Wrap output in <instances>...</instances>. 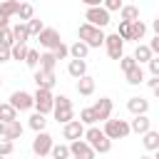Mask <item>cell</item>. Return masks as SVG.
<instances>
[{
	"mask_svg": "<svg viewBox=\"0 0 159 159\" xmlns=\"http://www.w3.org/2000/svg\"><path fill=\"white\" fill-rule=\"evenodd\" d=\"M27 25V32H30V37H37L42 30H45V25H42V20H37V17H32L30 22H25Z\"/></svg>",
	"mask_w": 159,
	"mask_h": 159,
	"instance_id": "e575fe53",
	"label": "cell"
},
{
	"mask_svg": "<svg viewBox=\"0 0 159 159\" xmlns=\"http://www.w3.org/2000/svg\"><path fill=\"white\" fill-rule=\"evenodd\" d=\"M142 144H144V149H147V152H157V149H159V132L149 129V132L142 137Z\"/></svg>",
	"mask_w": 159,
	"mask_h": 159,
	"instance_id": "603a6c76",
	"label": "cell"
},
{
	"mask_svg": "<svg viewBox=\"0 0 159 159\" xmlns=\"http://www.w3.org/2000/svg\"><path fill=\"white\" fill-rule=\"evenodd\" d=\"M12 45H15L12 27H5V30H0V47H12Z\"/></svg>",
	"mask_w": 159,
	"mask_h": 159,
	"instance_id": "8d00e7d4",
	"label": "cell"
},
{
	"mask_svg": "<svg viewBox=\"0 0 159 159\" xmlns=\"http://www.w3.org/2000/svg\"><path fill=\"white\" fill-rule=\"evenodd\" d=\"M102 7H104L107 12H117V10H122V7H124V2H122V0H104V2H102Z\"/></svg>",
	"mask_w": 159,
	"mask_h": 159,
	"instance_id": "f35d334b",
	"label": "cell"
},
{
	"mask_svg": "<svg viewBox=\"0 0 159 159\" xmlns=\"http://www.w3.org/2000/svg\"><path fill=\"white\" fill-rule=\"evenodd\" d=\"M2 137H5V124L0 122V139H2Z\"/></svg>",
	"mask_w": 159,
	"mask_h": 159,
	"instance_id": "c3c4849f",
	"label": "cell"
},
{
	"mask_svg": "<svg viewBox=\"0 0 159 159\" xmlns=\"http://www.w3.org/2000/svg\"><path fill=\"white\" fill-rule=\"evenodd\" d=\"M67 75L75 77V80H82L87 75V60H70L67 65Z\"/></svg>",
	"mask_w": 159,
	"mask_h": 159,
	"instance_id": "e0dca14e",
	"label": "cell"
},
{
	"mask_svg": "<svg viewBox=\"0 0 159 159\" xmlns=\"http://www.w3.org/2000/svg\"><path fill=\"white\" fill-rule=\"evenodd\" d=\"M37 42H40V47H45V52H52L55 47L62 45V37H60V32H57L55 27H45V30L37 35Z\"/></svg>",
	"mask_w": 159,
	"mask_h": 159,
	"instance_id": "ba28073f",
	"label": "cell"
},
{
	"mask_svg": "<svg viewBox=\"0 0 159 159\" xmlns=\"http://www.w3.org/2000/svg\"><path fill=\"white\" fill-rule=\"evenodd\" d=\"M20 137H22V124H20V119H15V122L5 124V137H2V139L15 142V139H20Z\"/></svg>",
	"mask_w": 159,
	"mask_h": 159,
	"instance_id": "7402d4cb",
	"label": "cell"
},
{
	"mask_svg": "<svg viewBox=\"0 0 159 159\" xmlns=\"http://www.w3.org/2000/svg\"><path fill=\"white\" fill-rule=\"evenodd\" d=\"M27 124H30V129L35 132V134H40V132H45V127H47V119H45V114H30V119H27Z\"/></svg>",
	"mask_w": 159,
	"mask_h": 159,
	"instance_id": "d4e9b609",
	"label": "cell"
},
{
	"mask_svg": "<svg viewBox=\"0 0 159 159\" xmlns=\"http://www.w3.org/2000/svg\"><path fill=\"white\" fill-rule=\"evenodd\" d=\"M84 124L80 122V119H72L70 124H65L62 127V137L65 139H70V142H77V139H84Z\"/></svg>",
	"mask_w": 159,
	"mask_h": 159,
	"instance_id": "4fadbf2b",
	"label": "cell"
},
{
	"mask_svg": "<svg viewBox=\"0 0 159 159\" xmlns=\"http://www.w3.org/2000/svg\"><path fill=\"white\" fill-rule=\"evenodd\" d=\"M17 17H20V22H30V20L35 17V7H32L30 2H20V7H17Z\"/></svg>",
	"mask_w": 159,
	"mask_h": 159,
	"instance_id": "83f0119b",
	"label": "cell"
},
{
	"mask_svg": "<svg viewBox=\"0 0 159 159\" xmlns=\"http://www.w3.org/2000/svg\"><path fill=\"white\" fill-rule=\"evenodd\" d=\"M15 152V144L10 139H0V157H10Z\"/></svg>",
	"mask_w": 159,
	"mask_h": 159,
	"instance_id": "60d3db41",
	"label": "cell"
},
{
	"mask_svg": "<svg viewBox=\"0 0 159 159\" xmlns=\"http://www.w3.org/2000/svg\"><path fill=\"white\" fill-rule=\"evenodd\" d=\"M27 50H30L27 45H12V47H10V57H12V60H17V62H20V60L25 62V57H27Z\"/></svg>",
	"mask_w": 159,
	"mask_h": 159,
	"instance_id": "836d02e7",
	"label": "cell"
},
{
	"mask_svg": "<svg viewBox=\"0 0 159 159\" xmlns=\"http://www.w3.org/2000/svg\"><path fill=\"white\" fill-rule=\"evenodd\" d=\"M80 122H82L84 127H94V124H97V117H94L92 107H84V109L80 112Z\"/></svg>",
	"mask_w": 159,
	"mask_h": 159,
	"instance_id": "d6a6232c",
	"label": "cell"
},
{
	"mask_svg": "<svg viewBox=\"0 0 159 159\" xmlns=\"http://www.w3.org/2000/svg\"><path fill=\"white\" fill-rule=\"evenodd\" d=\"M25 65H27L30 70H37V67H40V52L30 47V50H27V57H25Z\"/></svg>",
	"mask_w": 159,
	"mask_h": 159,
	"instance_id": "d590c367",
	"label": "cell"
},
{
	"mask_svg": "<svg viewBox=\"0 0 159 159\" xmlns=\"http://www.w3.org/2000/svg\"><path fill=\"white\" fill-rule=\"evenodd\" d=\"M12 37H15V45H27V40H30L27 25L25 22H15L12 25Z\"/></svg>",
	"mask_w": 159,
	"mask_h": 159,
	"instance_id": "ac0fdd59",
	"label": "cell"
},
{
	"mask_svg": "<svg viewBox=\"0 0 159 159\" xmlns=\"http://www.w3.org/2000/svg\"><path fill=\"white\" fill-rule=\"evenodd\" d=\"M149 50H152V55H154V57H159V37H154V40L149 42Z\"/></svg>",
	"mask_w": 159,
	"mask_h": 159,
	"instance_id": "bcb514c9",
	"label": "cell"
},
{
	"mask_svg": "<svg viewBox=\"0 0 159 159\" xmlns=\"http://www.w3.org/2000/svg\"><path fill=\"white\" fill-rule=\"evenodd\" d=\"M32 99H35V112L37 114H50L52 107H55V94L50 89H35Z\"/></svg>",
	"mask_w": 159,
	"mask_h": 159,
	"instance_id": "5b68a950",
	"label": "cell"
},
{
	"mask_svg": "<svg viewBox=\"0 0 159 159\" xmlns=\"http://www.w3.org/2000/svg\"><path fill=\"white\" fill-rule=\"evenodd\" d=\"M52 137L47 134V132H40V134H35V139H32V154L37 157V159H42V157H47L50 152H52Z\"/></svg>",
	"mask_w": 159,
	"mask_h": 159,
	"instance_id": "30bf717a",
	"label": "cell"
},
{
	"mask_svg": "<svg viewBox=\"0 0 159 159\" xmlns=\"http://www.w3.org/2000/svg\"><path fill=\"white\" fill-rule=\"evenodd\" d=\"M137 159H152V157H147V154H142V157H137Z\"/></svg>",
	"mask_w": 159,
	"mask_h": 159,
	"instance_id": "f907efd6",
	"label": "cell"
},
{
	"mask_svg": "<svg viewBox=\"0 0 159 159\" xmlns=\"http://www.w3.org/2000/svg\"><path fill=\"white\" fill-rule=\"evenodd\" d=\"M92 112H94L97 122H107V119H112L114 104H112V99H109V97H99V99L92 104Z\"/></svg>",
	"mask_w": 159,
	"mask_h": 159,
	"instance_id": "8fae6325",
	"label": "cell"
},
{
	"mask_svg": "<svg viewBox=\"0 0 159 159\" xmlns=\"http://www.w3.org/2000/svg\"><path fill=\"white\" fill-rule=\"evenodd\" d=\"M102 132H104V137H107V139H124V137H129V134H132V129H129V122H127V119H107V122H104V127H102Z\"/></svg>",
	"mask_w": 159,
	"mask_h": 159,
	"instance_id": "277c9868",
	"label": "cell"
},
{
	"mask_svg": "<svg viewBox=\"0 0 159 159\" xmlns=\"http://www.w3.org/2000/svg\"><path fill=\"white\" fill-rule=\"evenodd\" d=\"M127 109H129L134 117H142V114H147V112H149V99H144L142 94L129 97V99H127Z\"/></svg>",
	"mask_w": 159,
	"mask_h": 159,
	"instance_id": "5bb4252c",
	"label": "cell"
},
{
	"mask_svg": "<svg viewBox=\"0 0 159 159\" xmlns=\"http://www.w3.org/2000/svg\"><path fill=\"white\" fill-rule=\"evenodd\" d=\"M35 84H37V89H50L52 92V87H55V82H57V77H55V72H42V70H35Z\"/></svg>",
	"mask_w": 159,
	"mask_h": 159,
	"instance_id": "9a60e30c",
	"label": "cell"
},
{
	"mask_svg": "<svg viewBox=\"0 0 159 159\" xmlns=\"http://www.w3.org/2000/svg\"><path fill=\"white\" fill-rule=\"evenodd\" d=\"M119 17H122V22H137L139 20V7L137 5H124L119 10Z\"/></svg>",
	"mask_w": 159,
	"mask_h": 159,
	"instance_id": "cb8c5ba5",
	"label": "cell"
},
{
	"mask_svg": "<svg viewBox=\"0 0 159 159\" xmlns=\"http://www.w3.org/2000/svg\"><path fill=\"white\" fill-rule=\"evenodd\" d=\"M149 72H152V77H159V57L149 60Z\"/></svg>",
	"mask_w": 159,
	"mask_h": 159,
	"instance_id": "7bdbcfd3",
	"label": "cell"
},
{
	"mask_svg": "<svg viewBox=\"0 0 159 159\" xmlns=\"http://www.w3.org/2000/svg\"><path fill=\"white\" fill-rule=\"evenodd\" d=\"M77 92H80L82 97H89V94H94V77L84 75L82 80H77Z\"/></svg>",
	"mask_w": 159,
	"mask_h": 159,
	"instance_id": "ffe728a7",
	"label": "cell"
},
{
	"mask_svg": "<svg viewBox=\"0 0 159 159\" xmlns=\"http://www.w3.org/2000/svg\"><path fill=\"white\" fill-rule=\"evenodd\" d=\"M152 30H154V37H159V17L152 20Z\"/></svg>",
	"mask_w": 159,
	"mask_h": 159,
	"instance_id": "7dc6e473",
	"label": "cell"
},
{
	"mask_svg": "<svg viewBox=\"0 0 159 159\" xmlns=\"http://www.w3.org/2000/svg\"><path fill=\"white\" fill-rule=\"evenodd\" d=\"M52 159H70V144H52Z\"/></svg>",
	"mask_w": 159,
	"mask_h": 159,
	"instance_id": "1f68e13d",
	"label": "cell"
},
{
	"mask_svg": "<svg viewBox=\"0 0 159 159\" xmlns=\"http://www.w3.org/2000/svg\"><path fill=\"white\" fill-rule=\"evenodd\" d=\"M70 157L72 159H94V149L84 139H77V142H70Z\"/></svg>",
	"mask_w": 159,
	"mask_h": 159,
	"instance_id": "7c38bea8",
	"label": "cell"
},
{
	"mask_svg": "<svg viewBox=\"0 0 159 159\" xmlns=\"http://www.w3.org/2000/svg\"><path fill=\"white\" fill-rule=\"evenodd\" d=\"M87 55H89V47H87L84 42L77 40V42L70 45V57H72V60H87Z\"/></svg>",
	"mask_w": 159,
	"mask_h": 159,
	"instance_id": "44dd1931",
	"label": "cell"
},
{
	"mask_svg": "<svg viewBox=\"0 0 159 159\" xmlns=\"http://www.w3.org/2000/svg\"><path fill=\"white\" fill-rule=\"evenodd\" d=\"M152 159H159V149H157V152H154V157H152Z\"/></svg>",
	"mask_w": 159,
	"mask_h": 159,
	"instance_id": "681fc988",
	"label": "cell"
},
{
	"mask_svg": "<svg viewBox=\"0 0 159 159\" xmlns=\"http://www.w3.org/2000/svg\"><path fill=\"white\" fill-rule=\"evenodd\" d=\"M0 159H5V157H0Z\"/></svg>",
	"mask_w": 159,
	"mask_h": 159,
	"instance_id": "f5cc1de1",
	"label": "cell"
},
{
	"mask_svg": "<svg viewBox=\"0 0 159 159\" xmlns=\"http://www.w3.org/2000/svg\"><path fill=\"white\" fill-rule=\"evenodd\" d=\"M84 22L92 25V27L104 30V27L109 25V12H107L104 7H89V10H84Z\"/></svg>",
	"mask_w": 159,
	"mask_h": 159,
	"instance_id": "8992f818",
	"label": "cell"
},
{
	"mask_svg": "<svg viewBox=\"0 0 159 159\" xmlns=\"http://www.w3.org/2000/svg\"><path fill=\"white\" fill-rule=\"evenodd\" d=\"M52 55H55V60H65V57H70V47L62 42L60 47H55V50H52Z\"/></svg>",
	"mask_w": 159,
	"mask_h": 159,
	"instance_id": "b9f144b4",
	"label": "cell"
},
{
	"mask_svg": "<svg viewBox=\"0 0 159 159\" xmlns=\"http://www.w3.org/2000/svg\"><path fill=\"white\" fill-rule=\"evenodd\" d=\"M124 77H127V82H129V84H134V87H137V84H142V82H144V70L137 65V67H134V70H129Z\"/></svg>",
	"mask_w": 159,
	"mask_h": 159,
	"instance_id": "f546056e",
	"label": "cell"
},
{
	"mask_svg": "<svg viewBox=\"0 0 159 159\" xmlns=\"http://www.w3.org/2000/svg\"><path fill=\"white\" fill-rule=\"evenodd\" d=\"M52 114H55V119H57L62 127H65V124H70V122L75 119V107H72V99H70L67 94H60V97H55Z\"/></svg>",
	"mask_w": 159,
	"mask_h": 159,
	"instance_id": "7a4b0ae2",
	"label": "cell"
},
{
	"mask_svg": "<svg viewBox=\"0 0 159 159\" xmlns=\"http://www.w3.org/2000/svg\"><path fill=\"white\" fill-rule=\"evenodd\" d=\"M17 119V112L10 107V102H0V122L2 124H10Z\"/></svg>",
	"mask_w": 159,
	"mask_h": 159,
	"instance_id": "484cf974",
	"label": "cell"
},
{
	"mask_svg": "<svg viewBox=\"0 0 159 159\" xmlns=\"http://www.w3.org/2000/svg\"><path fill=\"white\" fill-rule=\"evenodd\" d=\"M77 35H80V42H84L89 50L92 47H102L104 45V30H99V27H92V25H87V22H82L80 25V30H77Z\"/></svg>",
	"mask_w": 159,
	"mask_h": 159,
	"instance_id": "3957f363",
	"label": "cell"
},
{
	"mask_svg": "<svg viewBox=\"0 0 159 159\" xmlns=\"http://www.w3.org/2000/svg\"><path fill=\"white\" fill-rule=\"evenodd\" d=\"M10 107H12L15 112H27V109L35 107V99H32L30 92H25V89H15V92L10 94Z\"/></svg>",
	"mask_w": 159,
	"mask_h": 159,
	"instance_id": "52a82bcc",
	"label": "cell"
},
{
	"mask_svg": "<svg viewBox=\"0 0 159 159\" xmlns=\"http://www.w3.org/2000/svg\"><path fill=\"white\" fill-rule=\"evenodd\" d=\"M117 35L127 42L129 37H132V22H119V30H117Z\"/></svg>",
	"mask_w": 159,
	"mask_h": 159,
	"instance_id": "ab89813d",
	"label": "cell"
},
{
	"mask_svg": "<svg viewBox=\"0 0 159 159\" xmlns=\"http://www.w3.org/2000/svg\"><path fill=\"white\" fill-rule=\"evenodd\" d=\"M132 57H134V62H137V65H139V67H142V65H144V62H147V65H149V60H152V57H154V55H152V50H149V45H142V42H139V45H137V50H134V55H132Z\"/></svg>",
	"mask_w": 159,
	"mask_h": 159,
	"instance_id": "d6986e66",
	"label": "cell"
},
{
	"mask_svg": "<svg viewBox=\"0 0 159 159\" xmlns=\"http://www.w3.org/2000/svg\"><path fill=\"white\" fill-rule=\"evenodd\" d=\"M55 65H57L55 55H52V52H42V55H40V67H37V70H42V72H55Z\"/></svg>",
	"mask_w": 159,
	"mask_h": 159,
	"instance_id": "4316f807",
	"label": "cell"
},
{
	"mask_svg": "<svg viewBox=\"0 0 159 159\" xmlns=\"http://www.w3.org/2000/svg\"><path fill=\"white\" fill-rule=\"evenodd\" d=\"M147 84H149L152 94H157V97H159V77H152V80H147Z\"/></svg>",
	"mask_w": 159,
	"mask_h": 159,
	"instance_id": "ee69618b",
	"label": "cell"
},
{
	"mask_svg": "<svg viewBox=\"0 0 159 159\" xmlns=\"http://www.w3.org/2000/svg\"><path fill=\"white\" fill-rule=\"evenodd\" d=\"M129 129L134 132V134H139V137H144L149 129H152V119L147 117V114H142V117H134L132 122H129Z\"/></svg>",
	"mask_w": 159,
	"mask_h": 159,
	"instance_id": "2e32d148",
	"label": "cell"
},
{
	"mask_svg": "<svg viewBox=\"0 0 159 159\" xmlns=\"http://www.w3.org/2000/svg\"><path fill=\"white\" fill-rule=\"evenodd\" d=\"M119 67H122V72L127 75L129 70H134V67H137V62H134V57H132V55H124V57L119 60Z\"/></svg>",
	"mask_w": 159,
	"mask_h": 159,
	"instance_id": "74e56055",
	"label": "cell"
},
{
	"mask_svg": "<svg viewBox=\"0 0 159 159\" xmlns=\"http://www.w3.org/2000/svg\"><path fill=\"white\" fill-rule=\"evenodd\" d=\"M84 142L94 149V154H107L112 149V139H107L99 127H87L84 129Z\"/></svg>",
	"mask_w": 159,
	"mask_h": 159,
	"instance_id": "6da1fadb",
	"label": "cell"
},
{
	"mask_svg": "<svg viewBox=\"0 0 159 159\" xmlns=\"http://www.w3.org/2000/svg\"><path fill=\"white\" fill-rule=\"evenodd\" d=\"M144 35H147V25H144L142 20L132 22V37H129V40H134V42L139 45V40H144Z\"/></svg>",
	"mask_w": 159,
	"mask_h": 159,
	"instance_id": "f1b7e54d",
	"label": "cell"
},
{
	"mask_svg": "<svg viewBox=\"0 0 159 159\" xmlns=\"http://www.w3.org/2000/svg\"><path fill=\"white\" fill-rule=\"evenodd\" d=\"M17 7H20V2H17V0H5V2H0V12H2L5 17L17 15Z\"/></svg>",
	"mask_w": 159,
	"mask_h": 159,
	"instance_id": "4dcf8cb0",
	"label": "cell"
},
{
	"mask_svg": "<svg viewBox=\"0 0 159 159\" xmlns=\"http://www.w3.org/2000/svg\"><path fill=\"white\" fill-rule=\"evenodd\" d=\"M104 50H107V55H109V60H122L124 57V40L114 32V35H107L104 37Z\"/></svg>",
	"mask_w": 159,
	"mask_h": 159,
	"instance_id": "9c48e42d",
	"label": "cell"
},
{
	"mask_svg": "<svg viewBox=\"0 0 159 159\" xmlns=\"http://www.w3.org/2000/svg\"><path fill=\"white\" fill-rule=\"evenodd\" d=\"M10 47H0V62H10Z\"/></svg>",
	"mask_w": 159,
	"mask_h": 159,
	"instance_id": "f6af8a7d",
	"label": "cell"
},
{
	"mask_svg": "<svg viewBox=\"0 0 159 159\" xmlns=\"http://www.w3.org/2000/svg\"><path fill=\"white\" fill-rule=\"evenodd\" d=\"M0 84H2V77H0Z\"/></svg>",
	"mask_w": 159,
	"mask_h": 159,
	"instance_id": "816d5d0a",
	"label": "cell"
}]
</instances>
